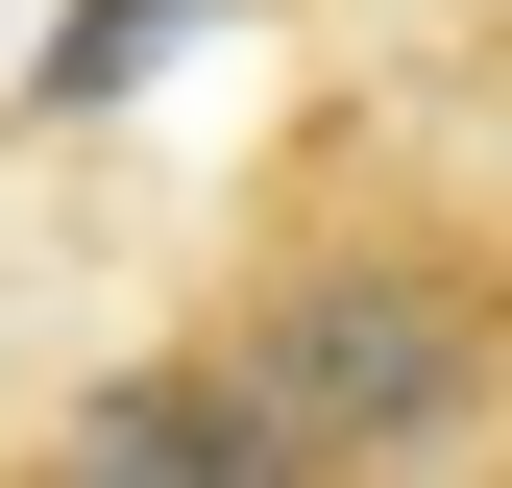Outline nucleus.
<instances>
[{"label": "nucleus", "instance_id": "3", "mask_svg": "<svg viewBox=\"0 0 512 488\" xmlns=\"http://www.w3.org/2000/svg\"><path fill=\"white\" fill-rule=\"evenodd\" d=\"M488 488H512V464H488Z\"/></svg>", "mask_w": 512, "mask_h": 488}, {"label": "nucleus", "instance_id": "2", "mask_svg": "<svg viewBox=\"0 0 512 488\" xmlns=\"http://www.w3.org/2000/svg\"><path fill=\"white\" fill-rule=\"evenodd\" d=\"M0 488H293V464L244 440V391L196 342H147V366H98V391H49L25 440H0Z\"/></svg>", "mask_w": 512, "mask_h": 488}, {"label": "nucleus", "instance_id": "1", "mask_svg": "<svg viewBox=\"0 0 512 488\" xmlns=\"http://www.w3.org/2000/svg\"><path fill=\"white\" fill-rule=\"evenodd\" d=\"M171 342L244 391V440L293 488H488L512 464V196L391 98H293Z\"/></svg>", "mask_w": 512, "mask_h": 488}]
</instances>
